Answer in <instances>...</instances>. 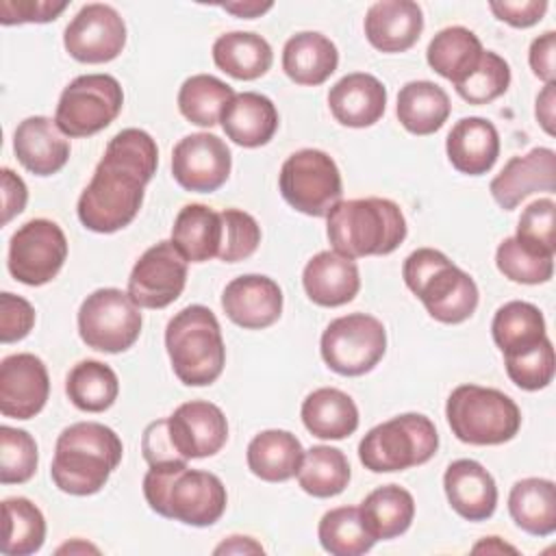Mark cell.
<instances>
[{
    "label": "cell",
    "instance_id": "cell-1",
    "mask_svg": "<svg viewBox=\"0 0 556 556\" xmlns=\"http://www.w3.org/2000/svg\"><path fill=\"white\" fill-rule=\"evenodd\" d=\"M159 165V148L141 128L119 130L96 165L78 198V219L87 230L111 235L126 228L139 213L146 185Z\"/></svg>",
    "mask_w": 556,
    "mask_h": 556
},
{
    "label": "cell",
    "instance_id": "cell-30",
    "mask_svg": "<svg viewBox=\"0 0 556 556\" xmlns=\"http://www.w3.org/2000/svg\"><path fill=\"white\" fill-rule=\"evenodd\" d=\"M304 458L300 439L289 430H263L250 443L245 452L248 469L265 482H285L298 476Z\"/></svg>",
    "mask_w": 556,
    "mask_h": 556
},
{
    "label": "cell",
    "instance_id": "cell-59",
    "mask_svg": "<svg viewBox=\"0 0 556 556\" xmlns=\"http://www.w3.org/2000/svg\"><path fill=\"white\" fill-rule=\"evenodd\" d=\"M65 552H70V554H85V552H93V554H100V549L98 547H93V545H89V543H85V541H72V543H65V545H61L59 549H56V554H65Z\"/></svg>",
    "mask_w": 556,
    "mask_h": 556
},
{
    "label": "cell",
    "instance_id": "cell-22",
    "mask_svg": "<svg viewBox=\"0 0 556 556\" xmlns=\"http://www.w3.org/2000/svg\"><path fill=\"white\" fill-rule=\"evenodd\" d=\"M13 152L30 174L52 176L67 163L70 141L54 119L30 115L22 119L13 132Z\"/></svg>",
    "mask_w": 556,
    "mask_h": 556
},
{
    "label": "cell",
    "instance_id": "cell-11",
    "mask_svg": "<svg viewBox=\"0 0 556 556\" xmlns=\"http://www.w3.org/2000/svg\"><path fill=\"white\" fill-rule=\"evenodd\" d=\"M319 352L334 374L363 376L382 361L387 352V330L374 315L350 313L326 326Z\"/></svg>",
    "mask_w": 556,
    "mask_h": 556
},
{
    "label": "cell",
    "instance_id": "cell-7",
    "mask_svg": "<svg viewBox=\"0 0 556 556\" xmlns=\"http://www.w3.org/2000/svg\"><path fill=\"white\" fill-rule=\"evenodd\" d=\"M452 434L469 445H502L521 428V410L504 391L458 384L445 404Z\"/></svg>",
    "mask_w": 556,
    "mask_h": 556
},
{
    "label": "cell",
    "instance_id": "cell-24",
    "mask_svg": "<svg viewBox=\"0 0 556 556\" xmlns=\"http://www.w3.org/2000/svg\"><path fill=\"white\" fill-rule=\"evenodd\" d=\"M308 300L317 306L334 308L352 302L361 289L358 265L334 250L317 252L302 271Z\"/></svg>",
    "mask_w": 556,
    "mask_h": 556
},
{
    "label": "cell",
    "instance_id": "cell-51",
    "mask_svg": "<svg viewBox=\"0 0 556 556\" xmlns=\"http://www.w3.org/2000/svg\"><path fill=\"white\" fill-rule=\"evenodd\" d=\"M141 452H143V458H146V463L150 467L187 463V458H182L178 454L176 445L172 443L169 428H167V417L165 419H156V421L146 426L143 437H141Z\"/></svg>",
    "mask_w": 556,
    "mask_h": 556
},
{
    "label": "cell",
    "instance_id": "cell-36",
    "mask_svg": "<svg viewBox=\"0 0 556 556\" xmlns=\"http://www.w3.org/2000/svg\"><path fill=\"white\" fill-rule=\"evenodd\" d=\"M482 52L484 48L476 33L465 26H447L430 39L426 61L439 76L456 85L476 70Z\"/></svg>",
    "mask_w": 556,
    "mask_h": 556
},
{
    "label": "cell",
    "instance_id": "cell-43",
    "mask_svg": "<svg viewBox=\"0 0 556 556\" xmlns=\"http://www.w3.org/2000/svg\"><path fill=\"white\" fill-rule=\"evenodd\" d=\"M495 265L504 278L519 285H543L554 276V256L528 248L517 237H506L497 245Z\"/></svg>",
    "mask_w": 556,
    "mask_h": 556
},
{
    "label": "cell",
    "instance_id": "cell-56",
    "mask_svg": "<svg viewBox=\"0 0 556 556\" xmlns=\"http://www.w3.org/2000/svg\"><path fill=\"white\" fill-rule=\"evenodd\" d=\"M224 11L237 15V17H243V20H252V17H261L263 13H267L274 2H258V0H239V2H226V4H219Z\"/></svg>",
    "mask_w": 556,
    "mask_h": 556
},
{
    "label": "cell",
    "instance_id": "cell-53",
    "mask_svg": "<svg viewBox=\"0 0 556 556\" xmlns=\"http://www.w3.org/2000/svg\"><path fill=\"white\" fill-rule=\"evenodd\" d=\"M554 54H556V33L554 30H545L543 35H539L528 50V63L532 67V74L539 76L541 80L554 83Z\"/></svg>",
    "mask_w": 556,
    "mask_h": 556
},
{
    "label": "cell",
    "instance_id": "cell-14",
    "mask_svg": "<svg viewBox=\"0 0 556 556\" xmlns=\"http://www.w3.org/2000/svg\"><path fill=\"white\" fill-rule=\"evenodd\" d=\"M63 46L80 63H109L126 46L124 17L111 4H85L65 26Z\"/></svg>",
    "mask_w": 556,
    "mask_h": 556
},
{
    "label": "cell",
    "instance_id": "cell-3",
    "mask_svg": "<svg viewBox=\"0 0 556 556\" xmlns=\"http://www.w3.org/2000/svg\"><path fill=\"white\" fill-rule=\"evenodd\" d=\"M143 497L156 515L195 528L219 521L228 504L224 482L211 471L189 469L187 463L150 467Z\"/></svg>",
    "mask_w": 556,
    "mask_h": 556
},
{
    "label": "cell",
    "instance_id": "cell-13",
    "mask_svg": "<svg viewBox=\"0 0 556 556\" xmlns=\"http://www.w3.org/2000/svg\"><path fill=\"white\" fill-rule=\"evenodd\" d=\"M67 258V239L52 219L37 217L22 224L11 241L7 267L9 274L28 287H41L56 278Z\"/></svg>",
    "mask_w": 556,
    "mask_h": 556
},
{
    "label": "cell",
    "instance_id": "cell-52",
    "mask_svg": "<svg viewBox=\"0 0 556 556\" xmlns=\"http://www.w3.org/2000/svg\"><path fill=\"white\" fill-rule=\"evenodd\" d=\"M493 15L515 28H530L543 20L547 0H493L489 2Z\"/></svg>",
    "mask_w": 556,
    "mask_h": 556
},
{
    "label": "cell",
    "instance_id": "cell-28",
    "mask_svg": "<svg viewBox=\"0 0 556 556\" xmlns=\"http://www.w3.org/2000/svg\"><path fill=\"white\" fill-rule=\"evenodd\" d=\"M337 65V46L326 35L315 30L291 35L282 48V70L295 85H321L334 74Z\"/></svg>",
    "mask_w": 556,
    "mask_h": 556
},
{
    "label": "cell",
    "instance_id": "cell-15",
    "mask_svg": "<svg viewBox=\"0 0 556 556\" xmlns=\"http://www.w3.org/2000/svg\"><path fill=\"white\" fill-rule=\"evenodd\" d=\"M187 285V261L172 241L148 248L128 276V295L139 308H165Z\"/></svg>",
    "mask_w": 556,
    "mask_h": 556
},
{
    "label": "cell",
    "instance_id": "cell-47",
    "mask_svg": "<svg viewBox=\"0 0 556 556\" xmlns=\"http://www.w3.org/2000/svg\"><path fill=\"white\" fill-rule=\"evenodd\" d=\"M261 243V226L258 222L241 211L226 208L222 211V245L217 258L224 263L245 261L256 252Z\"/></svg>",
    "mask_w": 556,
    "mask_h": 556
},
{
    "label": "cell",
    "instance_id": "cell-18",
    "mask_svg": "<svg viewBox=\"0 0 556 556\" xmlns=\"http://www.w3.org/2000/svg\"><path fill=\"white\" fill-rule=\"evenodd\" d=\"M167 428L178 454L187 460L217 454L228 441V421L213 402L191 400L180 404L169 417Z\"/></svg>",
    "mask_w": 556,
    "mask_h": 556
},
{
    "label": "cell",
    "instance_id": "cell-19",
    "mask_svg": "<svg viewBox=\"0 0 556 556\" xmlns=\"http://www.w3.org/2000/svg\"><path fill=\"white\" fill-rule=\"evenodd\" d=\"M222 308L232 324L245 330H263L282 315V289L269 276L245 274L226 285Z\"/></svg>",
    "mask_w": 556,
    "mask_h": 556
},
{
    "label": "cell",
    "instance_id": "cell-44",
    "mask_svg": "<svg viewBox=\"0 0 556 556\" xmlns=\"http://www.w3.org/2000/svg\"><path fill=\"white\" fill-rule=\"evenodd\" d=\"M510 85V65L491 50H484L476 70L454 85L456 93L469 104H489L506 93Z\"/></svg>",
    "mask_w": 556,
    "mask_h": 556
},
{
    "label": "cell",
    "instance_id": "cell-39",
    "mask_svg": "<svg viewBox=\"0 0 556 556\" xmlns=\"http://www.w3.org/2000/svg\"><path fill=\"white\" fill-rule=\"evenodd\" d=\"M350 463L339 447L313 445L304 452L298 469V484L313 497H334L345 491L350 482Z\"/></svg>",
    "mask_w": 556,
    "mask_h": 556
},
{
    "label": "cell",
    "instance_id": "cell-42",
    "mask_svg": "<svg viewBox=\"0 0 556 556\" xmlns=\"http://www.w3.org/2000/svg\"><path fill=\"white\" fill-rule=\"evenodd\" d=\"M317 536L321 547L332 556H361L376 543L361 519L358 506H339L324 513Z\"/></svg>",
    "mask_w": 556,
    "mask_h": 556
},
{
    "label": "cell",
    "instance_id": "cell-20",
    "mask_svg": "<svg viewBox=\"0 0 556 556\" xmlns=\"http://www.w3.org/2000/svg\"><path fill=\"white\" fill-rule=\"evenodd\" d=\"M556 189V152L552 148H532L523 156H513L491 180L489 191L504 208H517L528 195Z\"/></svg>",
    "mask_w": 556,
    "mask_h": 556
},
{
    "label": "cell",
    "instance_id": "cell-29",
    "mask_svg": "<svg viewBox=\"0 0 556 556\" xmlns=\"http://www.w3.org/2000/svg\"><path fill=\"white\" fill-rule=\"evenodd\" d=\"M174 248L187 263H204L219 254L222 213L206 204H185L172 226Z\"/></svg>",
    "mask_w": 556,
    "mask_h": 556
},
{
    "label": "cell",
    "instance_id": "cell-37",
    "mask_svg": "<svg viewBox=\"0 0 556 556\" xmlns=\"http://www.w3.org/2000/svg\"><path fill=\"white\" fill-rule=\"evenodd\" d=\"M491 334L504 356L530 350L547 337L545 319L539 306L521 300L506 302L495 311Z\"/></svg>",
    "mask_w": 556,
    "mask_h": 556
},
{
    "label": "cell",
    "instance_id": "cell-40",
    "mask_svg": "<svg viewBox=\"0 0 556 556\" xmlns=\"http://www.w3.org/2000/svg\"><path fill=\"white\" fill-rule=\"evenodd\" d=\"M232 98L235 91L228 83L211 74H195L189 76L178 89V111L187 122L202 128H213Z\"/></svg>",
    "mask_w": 556,
    "mask_h": 556
},
{
    "label": "cell",
    "instance_id": "cell-33",
    "mask_svg": "<svg viewBox=\"0 0 556 556\" xmlns=\"http://www.w3.org/2000/svg\"><path fill=\"white\" fill-rule=\"evenodd\" d=\"M508 513L523 532L549 536L556 530V484L547 478L517 480L508 493Z\"/></svg>",
    "mask_w": 556,
    "mask_h": 556
},
{
    "label": "cell",
    "instance_id": "cell-32",
    "mask_svg": "<svg viewBox=\"0 0 556 556\" xmlns=\"http://www.w3.org/2000/svg\"><path fill=\"white\" fill-rule=\"evenodd\" d=\"M450 111V96L432 80H410L397 93L395 115L413 135L426 137L437 132L447 122Z\"/></svg>",
    "mask_w": 556,
    "mask_h": 556
},
{
    "label": "cell",
    "instance_id": "cell-41",
    "mask_svg": "<svg viewBox=\"0 0 556 556\" xmlns=\"http://www.w3.org/2000/svg\"><path fill=\"white\" fill-rule=\"evenodd\" d=\"M2 554L28 556L41 549L46 541V519L28 497H7L2 502Z\"/></svg>",
    "mask_w": 556,
    "mask_h": 556
},
{
    "label": "cell",
    "instance_id": "cell-49",
    "mask_svg": "<svg viewBox=\"0 0 556 556\" xmlns=\"http://www.w3.org/2000/svg\"><path fill=\"white\" fill-rule=\"evenodd\" d=\"M35 326V308L28 300L15 293H0V341H22Z\"/></svg>",
    "mask_w": 556,
    "mask_h": 556
},
{
    "label": "cell",
    "instance_id": "cell-8",
    "mask_svg": "<svg viewBox=\"0 0 556 556\" xmlns=\"http://www.w3.org/2000/svg\"><path fill=\"white\" fill-rule=\"evenodd\" d=\"M437 447L439 434L430 417L404 413L374 426L358 443V458L374 473H391L428 463Z\"/></svg>",
    "mask_w": 556,
    "mask_h": 556
},
{
    "label": "cell",
    "instance_id": "cell-6",
    "mask_svg": "<svg viewBox=\"0 0 556 556\" xmlns=\"http://www.w3.org/2000/svg\"><path fill=\"white\" fill-rule=\"evenodd\" d=\"M165 350L176 378L187 387L213 384L226 365L219 321L208 306L189 304L165 328Z\"/></svg>",
    "mask_w": 556,
    "mask_h": 556
},
{
    "label": "cell",
    "instance_id": "cell-4",
    "mask_svg": "<svg viewBox=\"0 0 556 556\" xmlns=\"http://www.w3.org/2000/svg\"><path fill=\"white\" fill-rule=\"evenodd\" d=\"M326 235L332 250L348 258L384 256L406 239V219L387 198L341 200L326 215Z\"/></svg>",
    "mask_w": 556,
    "mask_h": 556
},
{
    "label": "cell",
    "instance_id": "cell-45",
    "mask_svg": "<svg viewBox=\"0 0 556 556\" xmlns=\"http://www.w3.org/2000/svg\"><path fill=\"white\" fill-rule=\"evenodd\" d=\"M39 454L35 439L20 428H0V482L24 484L37 471Z\"/></svg>",
    "mask_w": 556,
    "mask_h": 556
},
{
    "label": "cell",
    "instance_id": "cell-34",
    "mask_svg": "<svg viewBox=\"0 0 556 556\" xmlns=\"http://www.w3.org/2000/svg\"><path fill=\"white\" fill-rule=\"evenodd\" d=\"M215 65L237 80H256L271 67L274 52L265 37L248 30L224 33L213 43Z\"/></svg>",
    "mask_w": 556,
    "mask_h": 556
},
{
    "label": "cell",
    "instance_id": "cell-9",
    "mask_svg": "<svg viewBox=\"0 0 556 556\" xmlns=\"http://www.w3.org/2000/svg\"><path fill=\"white\" fill-rule=\"evenodd\" d=\"M278 187L291 208L311 217H326L343 193L334 159L317 148H302L289 154L280 167Z\"/></svg>",
    "mask_w": 556,
    "mask_h": 556
},
{
    "label": "cell",
    "instance_id": "cell-50",
    "mask_svg": "<svg viewBox=\"0 0 556 556\" xmlns=\"http://www.w3.org/2000/svg\"><path fill=\"white\" fill-rule=\"evenodd\" d=\"M67 9V2H50V0H2L0 2V22L4 26L11 24H28V22H52Z\"/></svg>",
    "mask_w": 556,
    "mask_h": 556
},
{
    "label": "cell",
    "instance_id": "cell-55",
    "mask_svg": "<svg viewBox=\"0 0 556 556\" xmlns=\"http://www.w3.org/2000/svg\"><path fill=\"white\" fill-rule=\"evenodd\" d=\"M534 115H536V122L541 124V128L549 137H554V132H556V128H554V119H556V83H547L543 87V91L536 96Z\"/></svg>",
    "mask_w": 556,
    "mask_h": 556
},
{
    "label": "cell",
    "instance_id": "cell-10",
    "mask_svg": "<svg viewBox=\"0 0 556 556\" xmlns=\"http://www.w3.org/2000/svg\"><path fill=\"white\" fill-rule=\"evenodd\" d=\"M122 106L124 91L115 76L83 74L61 91L54 122L65 137H91L104 130Z\"/></svg>",
    "mask_w": 556,
    "mask_h": 556
},
{
    "label": "cell",
    "instance_id": "cell-2",
    "mask_svg": "<svg viewBox=\"0 0 556 556\" xmlns=\"http://www.w3.org/2000/svg\"><path fill=\"white\" fill-rule=\"evenodd\" d=\"M122 452V439L113 428L100 421H76L56 439L52 482L70 495H93L119 465Z\"/></svg>",
    "mask_w": 556,
    "mask_h": 556
},
{
    "label": "cell",
    "instance_id": "cell-54",
    "mask_svg": "<svg viewBox=\"0 0 556 556\" xmlns=\"http://www.w3.org/2000/svg\"><path fill=\"white\" fill-rule=\"evenodd\" d=\"M2 226H7L15 215H20L28 200L26 182L9 167H2Z\"/></svg>",
    "mask_w": 556,
    "mask_h": 556
},
{
    "label": "cell",
    "instance_id": "cell-48",
    "mask_svg": "<svg viewBox=\"0 0 556 556\" xmlns=\"http://www.w3.org/2000/svg\"><path fill=\"white\" fill-rule=\"evenodd\" d=\"M556 202L552 198H539L530 202L519 222L515 237L528 248L554 256L556 254Z\"/></svg>",
    "mask_w": 556,
    "mask_h": 556
},
{
    "label": "cell",
    "instance_id": "cell-57",
    "mask_svg": "<svg viewBox=\"0 0 556 556\" xmlns=\"http://www.w3.org/2000/svg\"><path fill=\"white\" fill-rule=\"evenodd\" d=\"M213 552L215 554H263V547L252 536H228V541L219 543Z\"/></svg>",
    "mask_w": 556,
    "mask_h": 556
},
{
    "label": "cell",
    "instance_id": "cell-21",
    "mask_svg": "<svg viewBox=\"0 0 556 556\" xmlns=\"http://www.w3.org/2000/svg\"><path fill=\"white\" fill-rule=\"evenodd\" d=\"M363 28L376 50L406 52L421 37L424 11L413 0H380L367 9Z\"/></svg>",
    "mask_w": 556,
    "mask_h": 556
},
{
    "label": "cell",
    "instance_id": "cell-25",
    "mask_svg": "<svg viewBox=\"0 0 556 556\" xmlns=\"http://www.w3.org/2000/svg\"><path fill=\"white\" fill-rule=\"evenodd\" d=\"M450 506L467 521H484L495 513L497 486L493 476L471 458H458L443 473Z\"/></svg>",
    "mask_w": 556,
    "mask_h": 556
},
{
    "label": "cell",
    "instance_id": "cell-16",
    "mask_svg": "<svg viewBox=\"0 0 556 556\" xmlns=\"http://www.w3.org/2000/svg\"><path fill=\"white\" fill-rule=\"evenodd\" d=\"M230 167V148L213 132L187 135L172 150V176L187 191H217L228 180Z\"/></svg>",
    "mask_w": 556,
    "mask_h": 556
},
{
    "label": "cell",
    "instance_id": "cell-23",
    "mask_svg": "<svg viewBox=\"0 0 556 556\" xmlns=\"http://www.w3.org/2000/svg\"><path fill=\"white\" fill-rule=\"evenodd\" d=\"M328 106L341 126L367 128L384 115L387 87L374 74L352 72L330 87Z\"/></svg>",
    "mask_w": 556,
    "mask_h": 556
},
{
    "label": "cell",
    "instance_id": "cell-38",
    "mask_svg": "<svg viewBox=\"0 0 556 556\" xmlns=\"http://www.w3.org/2000/svg\"><path fill=\"white\" fill-rule=\"evenodd\" d=\"M65 393L70 402L85 413H104L119 393L117 374L102 361H80L65 378Z\"/></svg>",
    "mask_w": 556,
    "mask_h": 556
},
{
    "label": "cell",
    "instance_id": "cell-31",
    "mask_svg": "<svg viewBox=\"0 0 556 556\" xmlns=\"http://www.w3.org/2000/svg\"><path fill=\"white\" fill-rule=\"evenodd\" d=\"M304 428L317 439H345L358 428V408L354 400L334 387H321L308 393L300 408Z\"/></svg>",
    "mask_w": 556,
    "mask_h": 556
},
{
    "label": "cell",
    "instance_id": "cell-27",
    "mask_svg": "<svg viewBox=\"0 0 556 556\" xmlns=\"http://www.w3.org/2000/svg\"><path fill=\"white\" fill-rule=\"evenodd\" d=\"M222 128L230 141L243 148H261L278 130L276 104L256 91L235 93L222 111Z\"/></svg>",
    "mask_w": 556,
    "mask_h": 556
},
{
    "label": "cell",
    "instance_id": "cell-17",
    "mask_svg": "<svg viewBox=\"0 0 556 556\" xmlns=\"http://www.w3.org/2000/svg\"><path fill=\"white\" fill-rule=\"evenodd\" d=\"M50 376L43 361L17 352L0 363V413L11 419H30L46 406Z\"/></svg>",
    "mask_w": 556,
    "mask_h": 556
},
{
    "label": "cell",
    "instance_id": "cell-58",
    "mask_svg": "<svg viewBox=\"0 0 556 556\" xmlns=\"http://www.w3.org/2000/svg\"><path fill=\"white\" fill-rule=\"evenodd\" d=\"M471 552H486V554H504V552H510V554H517V549L513 547V545H506V543H502L497 536H486V539H482L480 543H476L473 545V549Z\"/></svg>",
    "mask_w": 556,
    "mask_h": 556
},
{
    "label": "cell",
    "instance_id": "cell-5",
    "mask_svg": "<svg viewBox=\"0 0 556 556\" xmlns=\"http://www.w3.org/2000/svg\"><path fill=\"white\" fill-rule=\"evenodd\" d=\"M406 287L441 324H460L476 313L478 285L441 250L417 248L402 265Z\"/></svg>",
    "mask_w": 556,
    "mask_h": 556
},
{
    "label": "cell",
    "instance_id": "cell-35",
    "mask_svg": "<svg viewBox=\"0 0 556 556\" xmlns=\"http://www.w3.org/2000/svg\"><path fill=\"white\" fill-rule=\"evenodd\" d=\"M367 532L376 541L404 534L415 517V500L400 484H382L374 489L358 506Z\"/></svg>",
    "mask_w": 556,
    "mask_h": 556
},
{
    "label": "cell",
    "instance_id": "cell-26",
    "mask_svg": "<svg viewBox=\"0 0 556 556\" xmlns=\"http://www.w3.org/2000/svg\"><path fill=\"white\" fill-rule=\"evenodd\" d=\"M445 152L456 172L482 176L493 169L500 156L497 128L484 117H463L447 132Z\"/></svg>",
    "mask_w": 556,
    "mask_h": 556
},
{
    "label": "cell",
    "instance_id": "cell-12",
    "mask_svg": "<svg viewBox=\"0 0 556 556\" xmlns=\"http://www.w3.org/2000/svg\"><path fill=\"white\" fill-rule=\"evenodd\" d=\"M78 334L98 352L117 354L141 334V313L128 291L104 287L89 293L78 308Z\"/></svg>",
    "mask_w": 556,
    "mask_h": 556
},
{
    "label": "cell",
    "instance_id": "cell-46",
    "mask_svg": "<svg viewBox=\"0 0 556 556\" xmlns=\"http://www.w3.org/2000/svg\"><path fill=\"white\" fill-rule=\"evenodd\" d=\"M506 374L513 384L523 391H539L545 389L554 378V345L549 337H545L539 345L523 350L519 354L504 356Z\"/></svg>",
    "mask_w": 556,
    "mask_h": 556
}]
</instances>
